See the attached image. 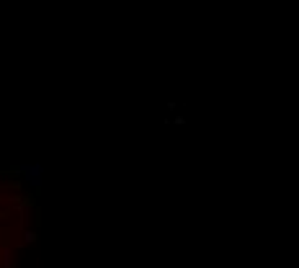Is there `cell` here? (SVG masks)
I'll use <instances>...</instances> for the list:
<instances>
[{"instance_id":"cell-1","label":"cell","mask_w":299,"mask_h":268,"mask_svg":"<svg viewBox=\"0 0 299 268\" xmlns=\"http://www.w3.org/2000/svg\"><path fill=\"white\" fill-rule=\"evenodd\" d=\"M0 261H8V258H3V253H0Z\"/></svg>"}]
</instances>
